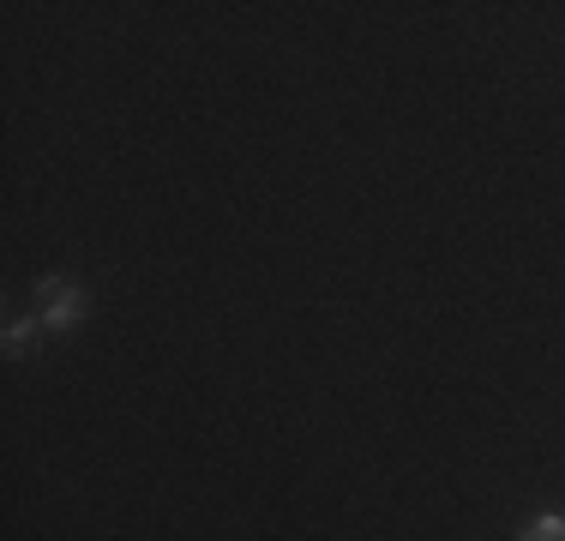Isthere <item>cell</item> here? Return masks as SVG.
Here are the masks:
<instances>
[{
	"instance_id": "6da1fadb",
	"label": "cell",
	"mask_w": 565,
	"mask_h": 541,
	"mask_svg": "<svg viewBox=\"0 0 565 541\" xmlns=\"http://www.w3.org/2000/svg\"><path fill=\"white\" fill-rule=\"evenodd\" d=\"M85 314H90V295L73 277H36V319L49 331H73Z\"/></svg>"
},
{
	"instance_id": "7a4b0ae2",
	"label": "cell",
	"mask_w": 565,
	"mask_h": 541,
	"mask_svg": "<svg viewBox=\"0 0 565 541\" xmlns=\"http://www.w3.org/2000/svg\"><path fill=\"white\" fill-rule=\"evenodd\" d=\"M523 541H565V511H547V518H535Z\"/></svg>"
},
{
	"instance_id": "3957f363",
	"label": "cell",
	"mask_w": 565,
	"mask_h": 541,
	"mask_svg": "<svg viewBox=\"0 0 565 541\" xmlns=\"http://www.w3.org/2000/svg\"><path fill=\"white\" fill-rule=\"evenodd\" d=\"M36 325H43V319H12V325H7V356H24V349H31Z\"/></svg>"
}]
</instances>
